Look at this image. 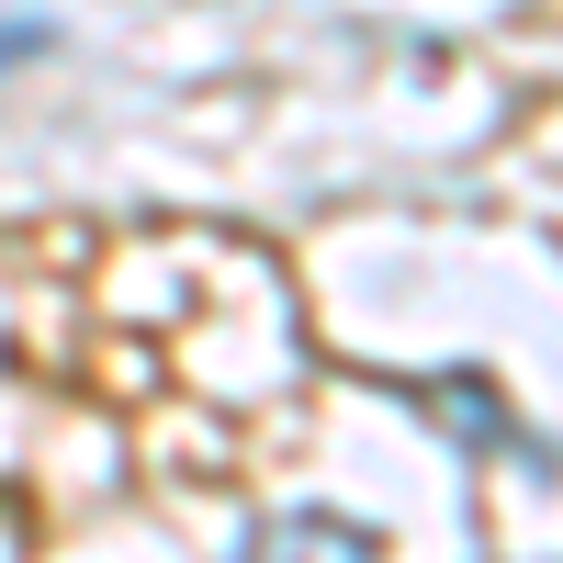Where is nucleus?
<instances>
[{"label":"nucleus","instance_id":"7ed1b4c3","mask_svg":"<svg viewBox=\"0 0 563 563\" xmlns=\"http://www.w3.org/2000/svg\"><path fill=\"white\" fill-rule=\"evenodd\" d=\"M45 45H57V34H45L34 12H23V23H0V79H12V68H34V57H45Z\"/></svg>","mask_w":563,"mask_h":563},{"label":"nucleus","instance_id":"f03ea898","mask_svg":"<svg viewBox=\"0 0 563 563\" xmlns=\"http://www.w3.org/2000/svg\"><path fill=\"white\" fill-rule=\"evenodd\" d=\"M417 406H429L451 440H474V451H519V462H541V440L485 395V372H440V384H417Z\"/></svg>","mask_w":563,"mask_h":563},{"label":"nucleus","instance_id":"f257e3e1","mask_svg":"<svg viewBox=\"0 0 563 563\" xmlns=\"http://www.w3.org/2000/svg\"><path fill=\"white\" fill-rule=\"evenodd\" d=\"M238 563H384V541L361 519H339V507H271L238 541Z\"/></svg>","mask_w":563,"mask_h":563}]
</instances>
